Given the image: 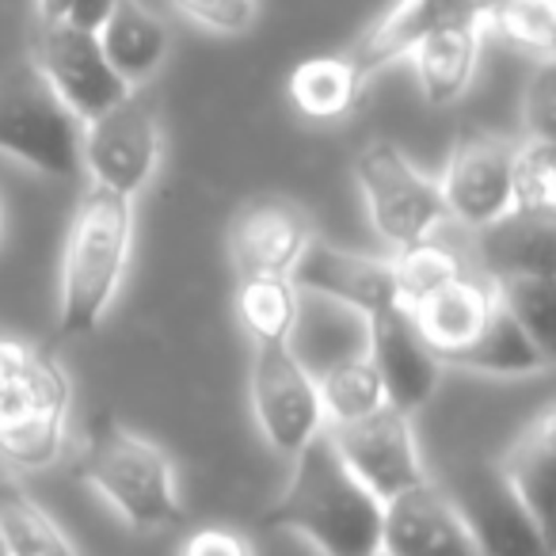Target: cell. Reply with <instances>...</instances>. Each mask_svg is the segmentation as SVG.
I'll return each mask as SVG.
<instances>
[{
	"instance_id": "cell-1",
	"label": "cell",
	"mask_w": 556,
	"mask_h": 556,
	"mask_svg": "<svg viewBox=\"0 0 556 556\" xmlns=\"http://www.w3.org/2000/svg\"><path fill=\"white\" fill-rule=\"evenodd\" d=\"M287 492L267 510V526L298 533L320 556H374L381 548V500L348 469L328 431L294 457Z\"/></svg>"
},
{
	"instance_id": "cell-2",
	"label": "cell",
	"mask_w": 556,
	"mask_h": 556,
	"mask_svg": "<svg viewBox=\"0 0 556 556\" xmlns=\"http://www.w3.org/2000/svg\"><path fill=\"white\" fill-rule=\"evenodd\" d=\"M73 472L138 533L172 530L187 518L168 450L130 431L115 412H96L88 419L77 442Z\"/></svg>"
},
{
	"instance_id": "cell-3",
	"label": "cell",
	"mask_w": 556,
	"mask_h": 556,
	"mask_svg": "<svg viewBox=\"0 0 556 556\" xmlns=\"http://www.w3.org/2000/svg\"><path fill=\"white\" fill-rule=\"evenodd\" d=\"M134 248V199L88 184L70 217L58 290V336L96 332L123 290Z\"/></svg>"
},
{
	"instance_id": "cell-4",
	"label": "cell",
	"mask_w": 556,
	"mask_h": 556,
	"mask_svg": "<svg viewBox=\"0 0 556 556\" xmlns=\"http://www.w3.org/2000/svg\"><path fill=\"white\" fill-rule=\"evenodd\" d=\"M73 381L58 355L0 332V457L12 469H50L70 439Z\"/></svg>"
},
{
	"instance_id": "cell-5",
	"label": "cell",
	"mask_w": 556,
	"mask_h": 556,
	"mask_svg": "<svg viewBox=\"0 0 556 556\" xmlns=\"http://www.w3.org/2000/svg\"><path fill=\"white\" fill-rule=\"evenodd\" d=\"M355 179L358 191H363L374 232L393 252L434 240L439 225L446 222L439 179L419 172L404 156V149L393 146V141H366L355 156Z\"/></svg>"
},
{
	"instance_id": "cell-6",
	"label": "cell",
	"mask_w": 556,
	"mask_h": 556,
	"mask_svg": "<svg viewBox=\"0 0 556 556\" xmlns=\"http://www.w3.org/2000/svg\"><path fill=\"white\" fill-rule=\"evenodd\" d=\"M80 118L35 70L0 77V153L47 179L80 176Z\"/></svg>"
},
{
	"instance_id": "cell-7",
	"label": "cell",
	"mask_w": 556,
	"mask_h": 556,
	"mask_svg": "<svg viewBox=\"0 0 556 556\" xmlns=\"http://www.w3.org/2000/svg\"><path fill=\"white\" fill-rule=\"evenodd\" d=\"M161 118L138 88L80 126V168L96 187L123 199L146 191L161 164Z\"/></svg>"
},
{
	"instance_id": "cell-8",
	"label": "cell",
	"mask_w": 556,
	"mask_h": 556,
	"mask_svg": "<svg viewBox=\"0 0 556 556\" xmlns=\"http://www.w3.org/2000/svg\"><path fill=\"white\" fill-rule=\"evenodd\" d=\"M248 393L263 439L282 457H294L325 431L317 374L302 363L294 343H255Z\"/></svg>"
},
{
	"instance_id": "cell-9",
	"label": "cell",
	"mask_w": 556,
	"mask_h": 556,
	"mask_svg": "<svg viewBox=\"0 0 556 556\" xmlns=\"http://www.w3.org/2000/svg\"><path fill=\"white\" fill-rule=\"evenodd\" d=\"M442 488L462 510L480 556H553L548 530L533 522L492 462H462Z\"/></svg>"
},
{
	"instance_id": "cell-10",
	"label": "cell",
	"mask_w": 556,
	"mask_h": 556,
	"mask_svg": "<svg viewBox=\"0 0 556 556\" xmlns=\"http://www.w3.org/2000/svg\"><path fill=\"white\" fill-rule=\"evenodd\" d=\"M404 309L442 363V370H465V363L477 355V348L492 336V328L503 317V305L488 275L472 267H465L457 278L442 282L439 290L404 305Z\"/></svg>"
},
{
	"instance_id": "cell-11",
	"label": "cell",
	"mask_w": 556,
	"mask_h": 556,
	"mask_svg": "<svg viewBox=\"0 0 556 556\" xmlns=\"http://www.w3.org/2000/svg\"><path fill=\"white\" fill-rule=\"evenodd\" d=\"M31 70L47 80L50 92L80 123H88L100 111H108L111 103L123 100L126 92H134V88H126L111 73L96 35L85 31V27H73L70 20H62V24H39Z\"/></svg>"
},
{
	"instance_id": "cell-12",
	"label": "cell",
	"mask_w": 556,
	"mask_h": 556,
	"mask_svg": "<svg viewBox=\"0 0 556 556\" xmlns=\"http://www.w3.org/2000/svg\"><path fill=\"white\" fill-rule=\"evenodd\" d=\"M510 156L515 141L495 134H462L439 176L446 217L477 232L510 217Z\"/></svg>"
},
{
	"instance_id": "cell-13",
	"label": "cell",
	"mask_w": 556,
	"mask_h": 556,
	"mask_svg": "<svg viewBox=\"0 0 556 556\" xmlns=\"http://www.w3.org/2000/svg\"><path fill=\"white\" fill-rule=\"evenodd\" d=\"M325 431L336 442L340 457L348 462V469L381 503L431 477L424 465V454H419L416 431H412V416L389 408V404L355 419V424L325 427Z\"/></svg>"
},
{
	"instance_id": "cell-14",
	"label": "cell",
	"mask_w": 556,
	"mask_h": 556,
	"mask_svg": "<svg viewBox=\"0 0 556 556\" xmlns=\"http://www.w3.org/2000/svg\"><path fill=\"white\" fill-rule=\"evenodd\" d=\"M381 556H480L457 503L434 477L381 503Z\"/></svg>"
},
{
	"instance_id": "cell-15",
	"label": "cell",
	"mask_w": 556,
	"mask_h": 556,
	"mask_svg": "<svg viewBox=\"0 0 556 556\" xmlns=\"http://www.w3.org/2000/svg\"><path fill=\"white\" fill-rule=\"evenodd\" d=\"M290 278L298 282V290H309V294H320L328 302L348 305L363 320L401 305L393 282V255L351 252V248L328 244L320 237H313L305 244Z\"/></svg>"
},
{
	"instance_id": "cell-16",
	"label": "cell",
	"mask_w": 556,
	"mask_h": 556,
	"mask_svg": "<svg viewBox=\"0 0 556 556\" xmlns=\"http://www.w3.org/2000/svg\"><path fill=\"white\" fill-rule=\"evenodd\" d=\"M363 351L370 355L374 370H378L389 408L404 412V416H416L434 396V389H439L442 363L424 343V336L416 332L404 305H393V309L366 320Z\"/></svg>"
},
{
	"instance_id": "cell-17",
	"label": "cell",
	"mask_w": 556,
	"mask_h": 556,
	"mask_svg": "<svg viewBox=\"0 0 556 556\" xmlns=\"http://www.w3.org/2000/svg\"><path fill=\"white\" fill-rule=\"evenodd\" d=\"M313 240L309 214L294 199H260L229 225V263L237 282L263 275H294Z\"/></svg>"
},
{
	"instance_id": "cell-18",
	"label": "cell",
	"mask_w": 556,
	"mask_h": 556,
	"mask_svg": "<svg viewBox=\"0 0 556 556\" xmlns=\"http://www.w3.org/2000/svg\"><path fill=\"white\" fill-rule=\"evenodd\" d=\"M488 0H401L374 31H366L351 50V62L370 85L386 65L408 58L424 39L450 27L465 24H484Z\"/></svg>"
},
{
	"instance_id": "cell-19",
	"label": "cell",
	"mask_w": 556,
	"mask_h": 556,
	"mask_svg": "<svg viewBox=\"0 0 556 556\" xmlns=\"http://www.w3.org/2000/svg\"><path fill=\"white\" fill-rule=\"evenodd\" d=\"M96 42L126 88H141L149 77H156L172 50L168 24L141 0H115L108 20L96 27Z\"/></svg>"
},
{
	"instance_id": "cell-20",
	"label": "cell",
	"mask_w": 556,
	"mask_h": 556,
	"mask_svg": "<svg viewBox=\"0 0 556 556\" xmlns=\"http://www.w3.org/2000/svg\"><path fill=\"white\" fill-rule=\"evenodd\" d=\"M500 477L515 492V500L533 515V522L545 526L553 518V477H556V416L545 408L522 434L515 446L495 462Z\"/></svg>"
},
{
	"instance_id": "cell-21",
	"label": "cell",
	"mask_w": 556,
	"mask_h": 556,
	"mask_svg": "<svg viewBox=\"0 0 556 556\" xmlns=\"http://www.w3.org/2000/svg\"><path fill=\"white\" fill-rule=\"evenodd\" d=\"M480 47H484V24H465L439 31L424 39L412 50V70H416L419 92L431 108H446L465 88L472 85V73L480 62Z\"/></svg>"
},
{
	"instance_id": "cell-22",
	"label": "cell",
	"mask_w": 556,
	"mask_h": 556,
	"mask_svg": "<svg viewBox=\"0 0 556 556\" xmlns=\"http://www.w3.org/2000/svg\"><path fill=\"white\" fill-rule=\"evenodd\" d=\"M366 80L348 54H317L294 65L287 92L294 108L313 123H340L366 96Z\"/></svg>"
},
{
	"instance_id": "cell-23",
	"label": "cell",
	"mask_w": 556,
	"mask_h": 556,
	"mask_svg": "<svg viewBox=\"0 0 556 556\" xmlns=\"http://www.w3.org/2000/svg\"><path fill=\"white\" fill-rule=\"evenodd\" d=\"M237 317L255 343H294L302 320V290L290 275L237 282Z\"/></svg>"
},
{
	"instance_id": "cell-24",
	"label": "cell",
	"mask_w": 556,
	"mask_h": 556,
	"mask_svg": "<svg viewBox=\"0 0 556 556\" xmlns=\"http://www.w3.org/2000/svg\"><path fill=\"white\" fill-rule=\"evenodd\" d=\"M0 533L9 556H77L50 510L16 480H0Z\"/></svg>"
},
{
	"instance_id": "cell-25",
	"label": "cell",
	"mask_w": 556,
	"mask_h": 556,
	"mask_svg": "<svg viewBox=\"0 0 556 556\" xmlns=\"http://www.w3.org/2000/svg\"><path fill=\"white\" fill-rule=\"evenodd\" d=\"M317 393H320V412H325V427L355 424V419L386 408V389H381V378L366 351L348 355L328 366V370H320Z\"/></svg>"
},
{
	"instance_id": "cell-26",
	"label": "cell",
	"mask_w": 556,
	"mask_h": 556,
	"mask_svg": "<svg viewBox=\"0 0 556 556\" xmlns=\"http://www.w3.org/2000/svg\"><path fill=\"white\" fill-rule=\"evenodd\" d=\"M510 214L553 222L556 214V141H515L510 156Z\"/></svg>"
},
{
	"instance_id": "cell-27",
	"label": "cell",
	"mask_w": 556,
	"mask_h": 556,
	"mask_svg": "<svg viewBox=\"0 0 556 556\" xmlns=\"http://www.w3.org/2000/svg\"><path fill=\"white\" fill-rule=\"evenodd\" d=\"M500 305L526 328L538 348L553 351V270L510 267L488 275Z\"/></svg>"
},
{
	"instance_id": "cell-28",
	"label": "cell",
	"mask_w": 556,
	"mask_h": 556,
	"mask_svg": "<svg viewBox=\"0 0 556 556\" xmlns=\"http://www.w3.org/2000/svg\"><path fill=\"white\" fill-rule=\"evenodd\" d=\"M484 35L530 54L538 62H553L556 50V4L553 0H488Z\"/></svg>"
},
{
	"instance_id": "cell-29",
	"label": "cell",
	"mask_w": 556,
	"mask_h": 556,
	"mask_svg": "<svg viewBox=\"0 0 556 556\" xmlns=\"http://www.w3.org/2000/svg\"><path fill=\"white\" fill-rule=\"evenodd\" d=\"M469 267L462 252L446 244H434V240H424L416 248H404V252H393V282H396V302L412 305L419 298H427L431 290H439L442 282L457 278Z\"/></svg>"
},
{
	"instance_id": "cell-30",
	"label": "cell",
	"mask_w": 556,
	"mask_h": 556,
	"mask_svg": "<svg viewBox=\"0 0 556 556\" xmlns=\"http://www.w3.org/2000/svg\"><path fill=\"white\" fill-rule=\"evenodd\" d=\"M194 27L214 35H240L252 27L260 0H172Z\"/></svg>"
},
{
	"instance_id": "cell-31",
	"label": "cell",
	"mask_w": 556,
	"mask_h": 556,
	"mask_svg": "<svg viewBox=\"0 0 556 556\" xmlns=\"http://www.w3.org/2000/svg\"><path fill=\"white\" fill-rule=\"evenodd\" d=\"M522 115H526V126H530L526 138L556 141V73H553V62H538V73H533L530 85H526Z\"/></svg>"
},
{
	"instance_id": "cell-32",
	"label": "cell",
	"mask_w": 556,
	"mask_h": 556,
	"mask_svg": "<svg viewBox=\"0 0 556 556\" xmlns=\"http://www.w3.org/2000/svg\"><path fill=\"white\" fill-rule=\"evenodd\" d=\"M179 556H255V548L232 526H202L184 541Z\"/></svg>"
},
{
	"instance_id": "cell-33",
	"label": "cell",
	"mask_w": 556,
	"mask_h": 556,
	"mask_svg": "<svg viewBox=\"0 0 556 556\" xmlns=\"http://www.w3.org/2000/svg\"><path fill=\"white\" fill-rule=\"evenodd\" d=\"M115 9V0H73V9H70V24L73 27H85V31L96 35V27L108 20V12Z\"/></svg>"
},
{
	"instance_id": "cell-34",
	"label": "cell",
	"mask_w": 556,
	"mask_h": 556,
	"mask_svg": "<svg viewBox=\"0 0 556 556\" xmlns=\"http://www.w3.org/2000/svg\"><path fill=\"white\" fill-rule=\"evenodd\" d=\"M0 556H9V545H4V533H0Z\"/></svg>"
},
{
	"instance_id": "cell-35",
	"label": "cell",
	"mask_w": 556,
	"mask_h": 556,
	"mask_svg": "<svg viewBox=\"0 0 556 556\" xmlns=\"http://www.w3.org/2000/svg\"><path fill=\"white\" fill-rule=\"evenodd\" d=\"M0 237H4V214H0Z\"/></svg>"
},
{
	"instance_id": "cell-36",
	"label": "cell",
	"mask_w": 556,
	"mask_h": 556,
	"mask_svg": "<svg viewBox=\"0 0 556 556\" xmlns=\"http://www.w3.org/2000/svg\"><path fill=\"white\" fill-rule=\"evenodd\" d=\"M374 556H381V553H374Z\"/></svg>"
}]
</instances>
